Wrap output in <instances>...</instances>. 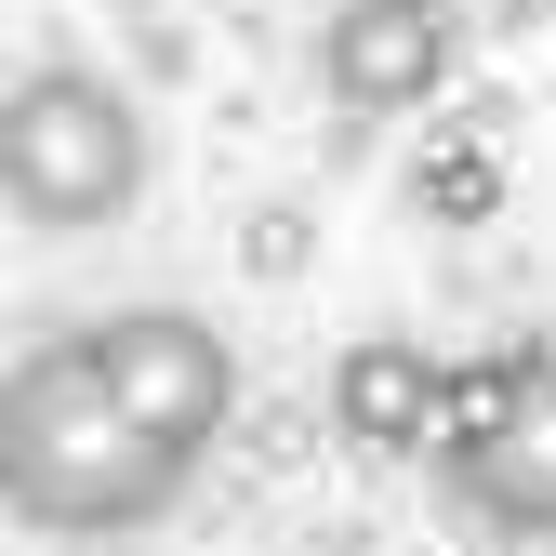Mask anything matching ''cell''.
Segmentation results:
<instances>
[{
  "instance_id": "6da1fadb",
  "label": "cell",
  "mask_w": 556,
  "mask_h": 556,
  "mask_svg": "<svg viewBox=\"0 0 556 556\" xmlns=\"http://www.w3.org/2000/svg\"><path fill=\"white\" fill-rule=\"evenodd\" d=\"M186 451L147 438L80 331H53L14 358V397H0V491H14L27 530H66V543H119V530H160L186 504Z\"/></svg>"
},
{
  "instance_id": "7a4b0ae2",
  "label": "cell",
  "mask_w": 556,
  "mask_h": 556,
  "mask_svg": "<svg viewBox=\"0 0 556 556\" xmlns=\"http://www.w3.org/2000/svg\"><path fill=\"white\" fill-rule=\"evenodd\" d=\"M147 160H160V132H147V106H132L106 66L40 53L14 80V106H0V186H14V213L40 239L119 226L132 199H147Z\"/></svg>"
},
{
  "instance_id": "3957f363",
  "label": "cell",
  "mask_w": 556,
  "mask_h": 556,
  "mask_svg": "<svg viewBox=\"0 0 556 556\" xmlns=\"http://www.w3.org/2000/svg\"><path fill=\"white\" fill-rule=\"evenodd\" d=\"M80 344H93V371L147 410V438H173L186 464L226 438V410H239V358H226L213 318H186V305H119V318H80Z\"/></svg>"
},
{
  "instance_id": "277c9868",
  "label": "cell",
  "mask_w": 556,
  "mask_h": 556,
  "mask_svg": "<svg viewBox=\"0 0 556 556\" xmlns=\"http://www.w3.org/2000/svg\"><path fill=\"white\" fill-rule=\"evenodd\" d=\"M318 93L358 106V119H397V106H438L451 66H464V14L451 0H331L318 14Z\"/></svg>"
},
{
  "instance_id": "5b68a950",
  "label": "cell",
  "mask_w": 556,
  "mask_h": 556,
  "mask_svg": "<svg viewBox=\"0 0 556 556\" xmlns=\"http://www.w3.org/2000/svg\"><path fill=\"white\" fill-rule=\"evenodd\" d=\"M477 517L504 530H556V344H517V397H504V438L464 464Z\"/></svg>"
},
{
  "instance_id": "8992f818",
  "label": "cell",
  "mask_w": 556,
  "mask_h": 556,
  "mask_svg": "<svg viewBox=\"0 0 556 556\" xmlns=\"http://www.w3.org/2000/svg\"><path fill=\"white\" fill-rule=\"evenodd\" d=\"M438 384H451L438 344L371 331V344H344V358H331V425L358 438V451H438Z\"/></svg>"
},
{
  "instance_id": "52a82bcc",
  "label": "cell",
  "mask_w": 556,
  "mask_h": 556,
  "mask_svg": "<svg viewBox=\"0 0 556 556\" xmlns=\"http://www.w3.org/2000/svg\"><path fill=\"white\" fill-rule=\"evenodd\" d=\"M504 397H517V358H451V384H438V464L451 477L504 438Z\"/></svg>"
},
{
  "instance_id": "ba28073f",
  "label": "cell",
  "mask_w": 556,
  "mask_h": 556,
  "mask_svg": "<svg viewBox=\"0 0 556 556\" xmlns=\"http://www.w3.org/2000/svg\"><path fill=\"white\" fill-rule=\"evenodd\" d=\"M425 213H438V226H491V213H504V160H491V147L425 160Z\"/></svg>"
},
{
  "instance_id": "9c48e42d",
  "label": "cell",
  "mask_w": 556,
  "mask_h": 556,
  "mask_svg": "<svg viewBox=\"0 0 556 556\" xmlns=\"http://www.w3.org/2000/svg\"><path fill=\"white\" fill-rule=\"evenodd\" d=\"M239 265H252V278H305V213H292V199H265V213H252Z\"/></svg>"
}]
</instances>
